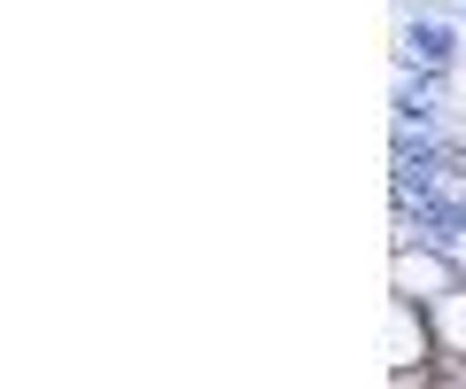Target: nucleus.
<instances>
[{"mask_svg":"<svg viewBox=\"0 0 466 389\" xmlns=\"http://www.w3.org/2000/svg\"><path fill=\"white\" fill-rule=\"evenodd\" d=\"M443 78H451V70H404L397 63V125L443 133Z\"/></svg>","mask_w":466,"mask_h":389,"instance_id":"nucleus-2","label":"nucleus"},{"mask_svg":"<svg viewBox=\"0 0 466 389\" xmlns=\"http://www.w3.org/2000/svg\"><path fill=\"white\" fill-rule=\"evenodd\" d=\"M397 63L404 70H451L459 63V24L451 16H404L397 24Z\"/></svg>","mask_w":466,"mask_h":389,"instance_id":"nucleus-1","label":"nucleus"}]
</instances>
